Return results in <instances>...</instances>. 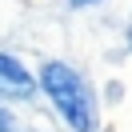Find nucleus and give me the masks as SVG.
Masks as SVG:
<instances>
[{
	"label": "nucleus",
	"instance_id": "obj_2",
	"mask_svg": "<svg viewBox=\"0 0 132 132\" xmlns=\"http://www.w3.org/2000/svg\"><path fill=\"white\" fill-rule=\"evenodd\" d=\"M32 88H36V80L24 72V64L8 52H0V96L24 100V96H32Z\"/></svg>",
	"mask_w": 132,
	"mask_h": 132
},
{
	"label": "nucleus",
	"instance_id": "obj_3",
	"mask_svg": "<svg viewBox=\"0 0 132 132\" xmlns=\"http://www.w3.org/2000/svg\"><path fill=\"white\" fill-rule=\"evenodd\" d=\"M0 132H16V120H12L4 108H0Z\"/></svg>",
	"mask_w": 132,
	"mask_h": 132
},
{
	"label": "nucleus",
	"instance_id": "obj_1",
	"mask_svg": "<svg viewBox=\"0 0 132 132\" xmlns=\"http://www.w3.org/2000/svg\"><path fill=\"white\" fill-rule=\"evenodd\" d=\"M40 88L52 96L56 112L72 124L76 132H96V104H92V88L84 84L80 72H72L68 64L52 60L40 68Z\"/></svg>",
	"mask_w": 132,
	"mask_h": 132
},
{
	"label": "nucleus",
	"instance_id": "obj_4",
	"mask_svg": "<svg viewBox=\"0 0 132 132\" xmlns=\"http://www.w3.org/2000/svg\"><path fill=\"white\" fill-rule=\"evenodd\" d=\"M88 4H100V0H72V8H88Z\"/></svg>",
	"mask_w": 132,
	"mask_h": 132
}]
</instances>
